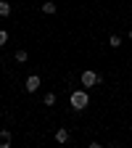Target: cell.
<instances>
[{
  "label": "cell",
  "mask_w": 132,
  "mask_h": 148,
  "mask_svg": "<svg viewBox=\"0 0 132 148\" xmlns=\"http://www.w3.org/2000/svg\"><path fill=\"white\" fill-rule=\"evenodd\" d=\"M55 140H58V143H69L71 140V132H69L66 127H58V130H55Z\"/></svg>",
  "instance_id": "4"
},
{
  "label": "cell",
  "mask_w": 132,
  "mask_h": 148,
  "mask_svg": "<svg viewBox=\"0 0 132 148\" xmlns=\"http://www.w3.org/2000/svg\"><path fill=\"white\" fill-rule=\"evenodd\" d=\"M40 11H42L45 16H53V13H55V3H50V0H48V3L40 5Z\"/></svg>",
  "instance_id": "7"
},
{
  "label": "cell",
  "mask_w": 132,
  "mask_h": 148,
  "mask_svg": "<svg viewBox=\"0 0 132 148\" xmlns=\"http://www.w3.org/2000/svg\"><path fill=\"white\" fill-rule=\"evenodd\" d=\"M42 103L45 106H55V92H48V95L42 98Z\"/></svg>",
  "instance_id": "10"
},
{
  "label": "cell",
  "mask_w": 132,
  "mask_h": 148,
  "mask_svg": "<svg viewBox=\"0 0 132 148\" xmlns=\"http://www.w3.org/2000/svg\"><path fill=\"white\" fill-rule=\"evenodd\" d=\"M95 3H101V0H95Z\"/></svg>",
  "instance_id": "13"
},
{
  "label": "cell",
  "mask_w": 132,
  "mask_h": 148,
  "mask_svg": "<svg viewBox=\"0 0 132 148\" xmlns=\"http://www.w3.org/2000/svg\"><path fill=\"white\" fill-rule=\"evenodd\" d=\"M11 130H0V148H11Z\"/></svg>",
  "instance_id": "5"
},
{
  "label": "cell",
  "mask_w": 132,
  "mask_h": 148,
  "mask_svg": "<svg viewBox=\"0 0 132 148\" xmlns=\"http://www.w3.org/2000/svg\"><path fill=\"white\" fill-rule=\"evenodd\" d=\"M5 42H8V32L0 29V45H5Z\"/></svg>",
  "instance_id": "11"
},
{
  "label": "cell",
  "mask_w": 132,
  "mask_h": 148,
  "mask_svg": "<svg viewBox=\"0 0 132 148\" xmlns=\"http://www.w3.org/2000/svg\"><path fill=\"white\" fill-rule=\"evenodd\" d=\"M13 58H16L18 64H27V58H29V53H27L24 48H18V50H16V56H13Z\"/></svg>",
  "instance_id": "8"
},
{
  "label": "cell",
  "mask_w": 132,
  "mask_h": 148,
  "mask_svg": "<svg viewBox=\"0 0 132 148\" xmlns=\"http://www.w3.org/2000/svg\"><path fill=\"white\" fill-rule=\"evenodd\" d=\"M129 40H132V29H129Z\"/></svg>",
  "instance_id": "12"
},
{
  "label": "cell",
  "mask_w": 132,
  "mask_h": 148,
  "mask_svg": "<svg viewBox=\"0 0 132 148\" xmlns=\"http://www.w3.org/2000/svg\"><path fill=\"white\" fill-rule=\"evenodd\" d=\"M5 16H11V3L8 0H0V18H5Z\"/></svg>",
  "instance_id": "6"
},
{
  "label": "cell",
  "mask_w": 132,
  "mask_h": 148,
  "mask_svg": "<svg viewBox=\"0 0 132 148\" xmlns=\"http://www.w3.org/2000/svg\"><path fill=\"white\" fill-rule=\"evenodd\" d=\"M108 45H111V48H119V45H122V37H119V34H111V37H108Z\"/></svg>",
  "instance_id": "9"
},
{
  "label": "cell",
  "mask_w": 132,
  "mask_h": 148,
  "mask_svg": "<svg viewBox=\"0 0 132 148\" xmlns=\"http://www.w3.org/2000/svg\"><path fill=\"white\" fill-rule=\"evenodd\" d=\"M40 85H42V79H40V74H29V77H27V82H24L27 92H37V90H40Z\"/></svg>",
  "instance_id": "3"
},
{
  "label": "cell",
  "mask_w": 132,
  "mask_h": 148,
  "mask_svg": "<svg viewBox=\"0 0 132 148\" xmlns=\"http://www.w3.org/2000/svg\"><path fill=\"white\" fill-rule=\"evenodd\" d=\"M79 79H82V87H95V85H101V82H103V77H101V74H95L92 69H85Z\"/></svg>",
  "instance_id": "2"
},
{
  "label": "cell",
  "mask_w": 132,
  "mask_h": 148,
  "mask_svg": "<svg viewBox=\"0 0 132 148\" xmlns=\"http://www.w3.org/2000/svg\"><path fill=\"white\" fill-rule=\"evenodd\" d=\"M87 103H90V92H87V90H74L71 95H69V106H71L74 111L87 108Z\"/></svg>",
  "instance_id": "1"
}]
</instances>
